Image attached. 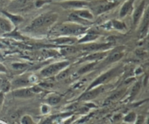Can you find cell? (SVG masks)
<instances>
[{
    "label": "cell",
    "instance_id": "1",
    "mask_svg": "<svg viewBox=\"0 0 149 124\" xmlns=\"http://www.w3.org/2000/svg\"><path fill=\"white\" fill-rule=\"evenodd\" d=\"M87 30V26L73 23H65L56 26L53 29V33L62 36H77L85 33Z\"/></svg>",
    "mask_w": 149,
    "mask_h": 124
},
{
    "label": "cell",
    "instance_id": "2",
    "mask_svg": "<svg viewBox=\"0 0 149 124\" xmlns=\"http://www.w3.org/2000/svg\"><path fill=\"white\" fill-rule=\"evenodd\" d=\"M58 18V13H49L42 14L34 19L29 26V29H37L43 27L52 26Z\"/></svg>",
    "mask_w": 149,
    "mask_h": 124
},
{
    "label": "cell",
    "instance_id": "3",
    "mask_svg": "<svg viewBox=\"0 0 149 124\" xmlns=\"http://www.w3.org/2000/svg\"><path fill=\"white\" fill-rule=\"evenodd\" d=\"M118 2L113 1H108V0H98L96 2H94L91 5V9L93 13L96 15H100L104 13L109 10H111L116 7Z\"/></svg>",
    "mask_w": 149,
    "mask_h": 124
},
{
    "label": "cell",
    "instance_id": "4",
    "mask_svg": "<svg viewBox=\"0 0 149 124\" xmlns=\"http://www.w3.org/2000/svg\"><path fill=\"white\" fill-rule=\"evenodd\" d=\"M120 67H115V68L113 69H110L109 71H106V73H104V74H103L102 75H100V77H97V78L90 85L88 90H90L91 88H93L96 87V86L99 85L103 84V83H106V82H108L109 80H110L111 79L113 78V77L117 75V74L120 72Z\"/></svg>",
    "mask_w": 149,
    "mask_h": 124
},
{
    "label": "cell",
    "instance_id": "5",
    "mask_svg": "<svg viewBox=\"0 0 149 124\" xmlns=\"http://www.w3.org/2000/svg\"><path fill=\"white\" fill-rule=\"evenodd\" d=\"M68 65H69L68 61H61V62L55 63V64H51L46 68L43 69L41 71V74L43 77H50L65 69Z\"/></svg>",
    "mask_w": 149,
    "mask_h": 124
},
{
    "label": "cell",
    "instance_id": "6",
    "mask_svg": "<svg viewBox=\"0 0 149 124\" xmlns=\"http://www.w3.org/2000/svg\"><path fill=\"white\" fill-rule=\"evenodd\" d=\"M62 7L65 9H82L84 7H88L90 3L84 0H65L61 1V4Z\"/></svg>",
    "mask_w": 149,
    "mask_h": 124
},
{
    "label": "cell",
    "instance_id": "7",
    "mask_svg": "<svg viewBox=\"0 0 149 124\" xmlns=\"http://www.w3.org/2000/svg\"><path fill=\"white\" fill-rule=\"evenodd\" d=\"M111 46V43H90L81 46V49L87 51H97L109 49Z\"/></svg>",
    "mask_w": 149,
    "mask_h": 124
},
{
    "label": "cell",
    "instance_id": "8",
    "mask_svg": "<svg viewBox=\"0 0 149 124\" xmlns=\"http://www.w3.org/2000/svg\"><path fill=\"white\" fill-rule=\"evenodd\" d=\"M104 90V88L103 87H99L97 88H95L92 90H88L86 93H84V94L81 95L79 97V100H91V99H95V97H97L99 94H100L101 92L103 91Z\"/></svg>",
    "mask_w": 149,
    "mask_h": 124
},
{
    "label": "cell",
    "instance_id": "9",
    "mask_svg": "<svg viewBox=\"0 0 149 124\" xmlns=\"http://www.w3.org/2000/svg\"><path fill=\"white\" fill-rule=\"evenodd\" d=\"M145 7H146V1L143 0L141 2V4L138 6L136 9L135 10L133 13V23L134 25L138 24V21L142 17L144 11H145Z\"/></svg>",
    "mask_w": 149,
    "mask_h": 124
},
{
    "label": "cell",
    "instance_id": "10",
    "mask_svg": "<svg viewBox=\"0 0 149 124\" xmlns=\"http://www.w3.org/2000/svg\"><path fill=\"white\" fill-rule=\"evenodd\" d=\"M124 56V52L122 49H116L111 53L110 55L108 56L106 59V64H111V63L117 61L119 60L122 59Z\"/></svg>",
    "mask_w": 149,
    "mask_h": 124
},
{
    "label": "cell",
    "instance_id": "11",
    "mask_svg": "<svg viewBox=\"0 0 149 124\" xmlns=\"http://www.w3.org/2000/svg\"><path fill=\"white\" fill-rule=\"evenodd\" d=\"M135 0H127L125 4L122 5V8H121L120 12H119V16L120 18H124L127 15L130 11L132 10V7H133V4L135 2Z\"/></svg>",
    "mask_w": 149,
    "mask_h": 124
},
{
    "label": "cell",
    "instance_id": "12",
    "mask_svg": "<svg viewBox=\"0 0 149 124\" xmlns=\"http://www.w3.org/2000/svg\"><path fill=\"white\" fill-rule=\"evenodd\" d=\"M74 13L79 16L80 18L83 19H85L87 20H91L94 18V15L91 11L88 10H85V9H79V10H76L74 12Z\"/></svg>",
    "mask_w": 149,
    "mask_h": 124
},
{
    "label": "cell",
    "instance_id": "13",
    "mask_svg": "<svg viewBox=\"0 0 149 124\" xmlns=\"http://www.w3.org/2000/svg\"><path fill=\"white\" fill-rule=\"evenodd\" d=\"M68 20L71 22H73V23H77V24L79 25H82V26H84L90 24V21H89V20L81 18H80L79 16H78L74 13H71V14L69 15V16H68Z\"/></svg>",
    "mask_w": 149,
    "mask_h": 124
},
{
    "label": "cell",
    "instance_id": "14",
    "mask_svg": "<svg viewBox=\"0 0 149 124\" xmlns=\"http://www.w3.org/2000/svg\"><path fill=\"white\" fill-rule=\"evenodd\" d=\"M13 95L18 98H29L33 96V93L31 88H23L14 91Z\"/></svg>",
    "mask_w": 149,
    "mask_h": 124
},
{
    "label": "cell",
    "instance_id": "15",
    "mask_svg": "<svg viewBox=\"0 0 149 124\" xmlns=\"http://www.w3.org/2000/svg\"><path fill=\"white\" fill-rule=\"evenodd\" d=\"M0 30L5 32H9L12 30V23L9 19L0 16Z\"/></svg>",
    "mask_w": 149,
    "mask_h": 124
},
{
    "label": "cell",
    "instance_id": "16",
    "mask_svg": "<svg viewBox=\"0 0 149 124\" xmlns=\"http://www.w3.org/2000/svg\"><path fill=\"white\" fill-rule=\"evenodd\" d=\"M3 14H4V15L7 17V19L10 20V21L11 23H14V24L17 25L18 23H20V22L23 21V18L20 15H13L11 13H9L6 11H2Z\"/></svg>",
    "mask_w": 149,
    "mask_h": 124
},
{
    "label": "cell",
    "instance_id": "17",
    "mask_svg": "<svg viewBox=\"0 0 149 124\" xmlns=\"http://www.w3.org/2000/svg\"><path fill=\"white\" fill-rule=\"evenodd\" d=\"M96 64H97V61H93V62H91L90 64H87L86 65L83 66L78 70V74H82L87 72V71H90V70L94 68Z\"/></svg>",
    "mask_w": 149,
    "mask_h": 124
},
{
    "label": "cell",
    "instance_id": "18",
    "mask_svg": "<svg viewBox=\"0 0 149 124\" xmlns=\"http://www.w3.org/2000/svg\"><path fill=\"white\" fill-rule=\"evenodd\" d=\"M107 54L106 53H93L92 55H89L88 56L86 57L84 60H87V61H97V60H100L103 58V57Z\"/></svg>",
    "mask_w": 149,
    "mask_h": 124
},
{
    "label": "cell",
    "instance_id": "19",
    "mask_svg": "<svg viewBox=\"0 0 149 124\" xmlns=\"http://www.w3.org/2000/svg\"><path fill=\"white\" fill-rule=\"evenodd\" d=\"M54 42L57 44H68L71 45L75 42V39L71 37H59L58 39H55Z\"/></svg>",
    "mask_w": 149,
    "mask_h": 124
},
{
    "label": "cell",
    "instance_id": "20",
    "mask_svg": "<svg viewBox=\"0 0 149 124\" xmlns=\"http://www.w3.org/2000/svg\"><path fill=\"white\" fill-rule=\"evenodd\" d=\"M111 23L112 27L117 29V30H124V29H126V24L122 21H120V20H112L111 21Z\"/></svg>",
    "mask_w": 149,
    "mask_h": 124
},
{
    "label": "cell",
    "instance_id": "21",
    "mask_svg": "<svg viewBox=\"0 0 149 124\" xmlns=\"http://www.w3.org/2000/svg\"><path fill=\"white\" fill-rule=\"evenodd\" d=\"M98 37L97 34L95 33H89L87 34L84 37L81 38L79 42H91V41L95 40V39Z\"/></svg>",
    "mask_w": 149,
    "mask_h": 124
},
{
    "label": "cell",
    "instance_id": "22",
    "mask_svg": "<svg viewBox=\"0 0 149 124\" xmlns=\"http://www.w3.org/2000/svg\"><path fill=\"white\" fill-rule=\"evenodd\" d=\"M29 83V81L28 79L26 78H19L17 79L13 82V85L15 87H22V86L26 85Z\"/></svg>",
    "mask_w": 149,
    "mask_h": 124
},
{
    "label": "cell",
    "instance_id": "23",
    "mask_svg": "<svg viewBox=\"0 0 149 124\" xmlns=\"http://www.w3.org/2000/svg\"><path fill=\"white\" fill-rule=\"evenodd\" d=\"M61 99L60 96H49L47 99V102L49 103V104L50 105H56L61 102Z\"/></svg>",
    "mask_w": 149,
    "mask_h": 124
},
{
    "label": "cell",
    "instance_id": "24",
    "mask_svg": "<svg viewBox=\"0 0 149 124\" xmlns=\"http://www.w3.org/2000/svg\"><path fill=\"white\" fill-rule=\"evenodd\" d=\"M12 67L15 70H23L28 67V65L23 63H14L12 64Z\"/></svg>",
    "mask_w": 149,
    "mask_h": 124
},
{
    "label": "cell",
    "instance_id": "25",
    "mask_svg": "<svg viewBox=\"0 0 149 124\" xmlns=\"http://www.w3.org/2000/svg\"><path fill=\"white\" fill-rule=\"evenodd\" d=\"M140 88H141V83H137L132 88V91H131V97H134V96H136L138 92H139Z\"/></svg>",
    "mask_w": 149,
    "mask_h": 124
},
{
    "label": "cell",
    "instance_id": "26",
    "mask_svg": "<svg viewBox=\"0 0 149 124\" xmlns=\"http://www.w3.org/2000/svg\"><path fill=\"white\" fill-rule=\"evenodd\" d=\"M68 74H69V70L68 69L63 70V71H61V73H59V74H58V77H57V79H58V80H63V79L66 78V77H68Z\"/></svg>",
    "mask_w": 149,
    "mask_h": 124
},
{
    "label": "cell",
    "instance_id": "27",
    "mask_svg": "<svg viewBox=\"0 0 149 124\" xmlns=\"http://www.w3.org/2000/svg\"><path fill=\"white\" fill-rule=\"evenodd\" d=\"M135 118H136V115H135V112H130V113H129L126 117H125V120L126 121V122L131 123L133 122L135 120Z\"/></svg>",
    "mask_w": 149,
    "mask_h": 124
},
{
    "label": "cell",
    "instance_id": "28",
    "mask_svg": "<svg viewBox=\"0 0 149 124\" xmlns=\"http://www.w3.org/2000/svg\"><path fill=\"white\" fill-rule=\"evenodd\" d=\"M21 122L22 124H33L31 118L29 117V115H26V116L23 117Z\"/></svg>",
    "mask_w": 149,
    "mask_h": 124
},
{
    "label": "cell",
    "instance_id": "29",
    "mask_svg": "<svg viewBox=\"0 0 149 124\" xmlns=\"http://www.w3.org/2000/svg\"><path fill=\"white\" fill-rule=\"evenodd\" d=\"M28 1H29V0H16L15 2L17 5H18L19 7H21V6L26 5Z\"/></svg>",
    "mask_w": 149,
    "mask_h": 124
},
{
    "label": "cell",
    "instance_id": "30",
    "mask_svg": "<svg viewBox=\"0 0 149 124\" xmlns=\"http://www.w3.org/2000/svg\"><path fill=\"white\" fill-rule=\"evenodd\" d=\"M45 3V1L44 0H36L35 1V5H36V7H40L43 5Z\"/></svg>",
    "mask_w": 149,
    "mask_h": 124
},
{
    "label": "cell",
    "instance_id": "31",
    "mask_svg": "<svg viewBox=\"0 0 149 124\" xmlns=\"http://www.w3.org/2000/svg\"><path fill=\"white\" fill-rule=\"evenodd\" d=\"M135 124H144V117L140 115L138 118V120H137V122Z\"/></svg>",
    "mask_w": 149,
    "mask_h": 124
},
{
    "label": "cell",
    "instance_id": "32",
    "mask_svg": "<svg viewBox=\"0 0 149 124\" xmlns=\"http://www.w3.org/2000/svg\"><path fill=\"white\" fill-rule=\"evenodd\" d=\"M40 85L42 86L43 88H49L52 87V84H49V83H42Z\"/></svg>",
    "mask_w": 149,
    "mask_h": 124
},
{
    "label": "cell",
    "instance_id": "33",
    "mask_svg": "<svg viewBox=\"0 0 149 124\" xmlns=\"http://www.w3.org/2000/svg\"><path fill=\"white\" fill-rule=\"evenodd\" d=\"M6 71H7L6 67L1 64H0V72H6Z\"/></svg>",
    "mask_w": 149,
    "mask_h": 124
},
{
    "label": "cell",
    "instance_id": "34",
    "mask_svg": "<svg viewBox=\"0 0 149 124\" xmlns=\"http://www.w3.org/2000/svg\"><path fill=\"white\" fill-rule=\"evenodd\" d=\"M3 99H4V96H3V93H0V106H1V104H2Z\"/></svg>",
    "mask_w": 149,
    "mask_h": 124
},
{
    "label": "cell",
    "instance_id": "35",
    "mask_svg": "<svg viewBox=\"0 0 149 124\" xmlns=\"http://www.w3.org/2000/svg\"><path fill=\"white\" fill-rule=\"evenodd\" d=\"M111 1H116V2H119V1H121V0H111Z\"/></svg>",
    "mask_w": 149,
    "mask_h": 124
},
{
    "label": "cell",
    "instance_id": "36",
    "mask_svg": "<svg viewBox=\"0 0 149 124\" xmlns=\"http://www.w3.org/2000/svg\"><path fill=\"white\" fill-rule=\"evenodd\" d=\"M54 1H65V0H54Z\"/></svg>",
    "mask_w": 149,
    "mask_h": 124
},
{
    "label": "cell",
    "instance_id": "37",
    "mask_svg": "<svg viewBox=\"0 0 149 124\" xmlns=\"http://www.w3.org/2000/svg\"><path fill=\"white\" fill-rule=\"evenodd\" d=\"M0 32H1V30H0Z\"/></svg>",
    "mask_w": 149,
    "mask_h": 124
}]
</instances>
